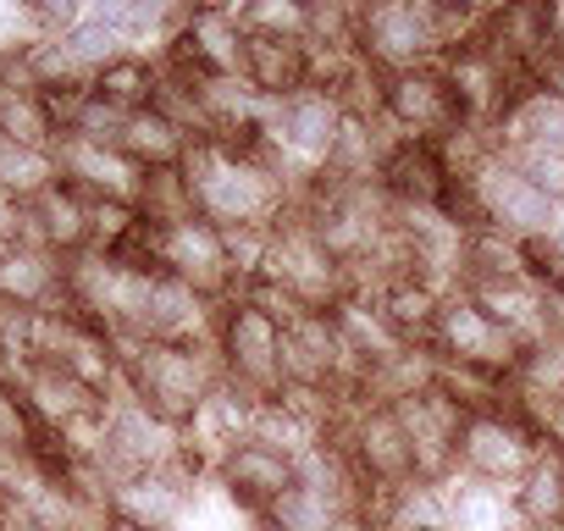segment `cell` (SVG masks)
Segmentation results:
<instances>
[{
	"label": "cell",
	"instance_id": "2e32d148",
	"mask_svg": "<svg viewBox=\"0 0 564 531\" xmlns=\"http://www.w3.org/2000/svg\"><path fill=\"white\" fill-rule=\"evenodd\" d=\"M366 300H371V311H377L404 344H432V327H437V311H443L448 294H437V289L421 283V278H393V283L371 289Z\"/></svg>",
	"mask_w": 564,
	"mask_h": 531
},
{
	"label": "cell",
	"instance_id": "4fadbf2b",
	"mask_svg": "<svg viewBox=\"0 0 564 531\" xmlns=\"http://www.w3.org/2000/svg\"><path fill=\"white\" fill-rule=\"evenodd\" d=\"M56 294H62V254L12 238L7 260H0V305L34 316V311H56Z\"/></svg>",
	"mask_w": 564,
	"mask_h": 531
},
{
	"label": "cell",
	"instance_id": "4316f807",
	"mask_svg": "<svg viewBox=\"0 0 564 531\" xmlns=\"http://www.w3.org/2000/svg\"><path fill=\"white\" fill-rule=\"evenodd\" d=\"M542 12H547V45L564 51V0H553V7H542Z\"/></svg>",
	"mask_w": 564,
	"mask_h": 531
},
{
	"label": "cell",
	"instance_id": "cb8c5ba5",
	"mask_svg": "<svg viewBox=\"0 0 564 531\" xmlns=\"http://www.w3.org/2000/svg\"><path fill=\"white\" fill-rule=\"evenodd\" d=\"M243 34L260 40H305L311 34V7L305 0H249V7H232Z\"/></svg>",
	"mask_w": 564,
	"mask_h": 531
},
{
	"label": "cell",
	"instance_id": "277c9868",
	"mask_svg": "<svg viewBox=\"0 0 564 531\" xmlns=\"http://www.w3.org/2000/svg\"><path fill=\"white\" fill-rule=\"evenodd\" d=\"M432 349H437V360L465 366V371H487L498 382H509L514 366H520V355H525V344L514 333H503L492 316H481L465 294H448L443 300L437 327H432Z\"/></svg>",
	"mask_w": 564,
	"mask_h": 531
},
{
	"label": "cell",
	"instance_id": "d6986e66",
	"mask_svg": "<svg viewBox=\"0 0 564 531\" xmlns=\"http://www.w3.org/2000/svg\"><path fill=\"white\" fill-rule=\"evenodd\" d=\"M133 166L155 172V166H177L183 150H188V133L177 122H166L161 111H133L128 128H122V144H117Z\"/></svg>",
	"mask_w": 564,
	"mask_h": 531
},
{
	"label": "cell",
	"instance_id": "44dd1931",
	"mask_svg": "<svg viewBox=\"0 0 564 531\" xmlns=\"http://www.w3.org/2000/svg\"><path fill=\"white\" fill-rule=\"evenodd\" d=\"M177 531H260V514H249L216 476H205L177 520Z\"/></svg>",
	"mask_w": 564,
	"mask_h": 531
},
{
	"label": "cell",
	"instance_id": "9c48e42d",
	"mask_svg": "<svg viewBox=\"0 0 564 531\" xmlns=\"http://www.w3.org/2000/svg\"><path fill=\"white\" fill-rule=\"evenodd\" d=\"M166 62L188 67L194 78H227V73H238V62H243V29H238L232 7H194Z\"/></svg>",
	"mask_w": 564,
	"mask_h": 531
},
{
	"label": "cell",
	"instance_id": "e0dca14e",
	"mask_svg": "<svg viewBox=\"0 0 564 531\" xmlns=\"http://www.w3.org/2000/svg\"><path fill=\"white\" fill-rule=\"evenodd\" d=\"M0 139L29 144V150H56L62 144L51 100L34 84H23L18 73H0Z\"/></svg>",
	"mask_w": 564,
	"mask_h": 531
},
{
	"label": "cell",
	"instance_id": "30bf717a",
	"mask_svg": "<svg viewBox=\"0 0 564 531\" xmlns=\"http://www.w3.org/2000/svg\"><path fill=\"white\" fill-rule=\"evenodd\" d=\"M56 172H62V183L78 188L84 199H117V205H133L139 177H144V166H133L122 150L84 144V139H62V144H56Z\"/></svg>",
	"mask_w": 564,
	"mask_h": 531
},
{
	"label": "cell",
	"instance_id": "3957f363",
	"mask_svg": "<svg viewBox=\"0 0 564 531\" xmlns=\"http://www.w3.org/2000/svg\"><path fill=\"white\" fill-rule=\"evenodd\" d=\"M536 443H542V432L525 426L509 410L470 415L465 432H459V476L481 481V487H498V492H514L525 481V470L536 465Z\"/></svg>",
	"mask_w": 564,
	"mask_h": 531
},
{
	"label": "cell",
	"instance_id": "5bb4252c",
	"mask_svg": "<svg viewBox=\"0 0 564 531\" xmlns=\"http://www.w3.org/2000/svg\"><path fill=\"white\" fill-rule=\"evenodd\" d=\"M437 388V349L432 344H404L399 355H388L382 366H371L355 388L360 404H377V410H399L421 393Z\"/></svg>",
	"mask_w": 564,
	"mask_h": 531
},
{
	"label": "cell",
	"instance_id": "ac0fdd59",
	"mask_svg": "<svg viewBox=\"0 0 564 531\" xmlns=\"http://www.w3.org/2000/svg\"><path fill=\"white\" fill-rule=\"evenodd\" d=\"M514 509L525 525H564V454L547 437L536 443V465L514 487Z\"/></svg>",
	"mask_w": 564,
	"mask_h": 531
},
{
	"label": "cell",
	"instance_id": "6da1fadb",
	"mask_svg": "<svg viewBox=\"0 0 564 531\" xmlns=\"http://www.w3.org/2000/svg\"><path fill=\"white\" fill-rule=\"evenodd\" d=\"M177 172L194 188V210L210 227H271L289 210V188H282L260 161L243 150H227L216 139H188Z\"/></svg>",
	"mask_w": 564,
	"mask_h": 531
},
{
	"label": "cell",
	"instance_id": "d4e9b609",
	"mask_svg": "<svg viewBox=\"0 0 564 531\" xmlns=\"http://www.w3.org/2000/svg\"><path fill=\"white\" fill-rule=\"evenodd\" d=\"M243 443H260V448H271V454H289V459H300L316 437L289 415V410H282L276 399H265V404H254L249 410V437Z\"/></svg>",
	"mask_w": 564,
	"mask_h": 531
},
{
	"label": "cell",
	"instance_id": "8fae6325",
	"mask_svg": "<svg viewBox=\"0 0 564 531\" xmlns=\"http://www.w3.org/2000/svg\"><path fill=\"white\" fill-rule=\"evenodd\" d=\"M249 514H265L282 492L294 487V459L289 454H271L260 443H238L232 454H221V465L210 470Z\"/></svg>",
	"mask_w": 564,
	"mask_h": 531
},
{
	"label": "cell",
	"instance_id": "7a4b0ae2",
	"mask_svg": "<svg viewBox=\"0 0 564 531\" xmlns=\"http://www.w3.org/2000/svg\"><path fill=\"white\" fill-rule=\"evenodd\" d=\"M111 344H117V366H122L133 399L150 415H161L166 426H177V432L221 388V355H216V344H205V349H183V344H122V338H111Z\"/></svg>",
	"mask_w": 564,
	"mask_h": 531
},
{
	"label": "cell",
	"instance_id": "7402d4cb",
	"mask_svg": "<svg viewBox=\"0 0 564 531\" xmlns=\"http://www.w3.org/2000/svg\"><path fill=\"white\" fill-rule=\"evenodd\" d=\"M56 183H62L56 150H29V144H7V139H0V188H7L18 205L40 199Z\"/></svg>",
	"mask_w": 564,
	"mask_h": 531
},
{
	"label": "cell",
	"instance_id": "8992f818",
	"mask_svg": "<svg viewBox=\"0 0 564 531\" xmlns=\"http://www.w3.org/2000/svg\"><path fill=\"white\" fill-rule=\"evenodd\" d=\"M470 199H476V210H481V227H498V232H509V238H542L547 227H553V216H558V205L536 188V183H525L503 155H492L476 177H470Z\"/></svg>",
	"mask_w": 564,
	"mask_h": 531
},
{
	"label": "cell",
	"instance_id": "ffe728a7",
	"mask_svg": "<svg viewBox=\"0 0 564 531\" xmlns=\"http://www.w3.org/2000/svg\"><path fill=\"white\" fill-rule=\"evenodd\" d=\"M133 210L144 227H177V221H194V188L177 166H155L139 177V194H133Z\"/></svg>",
	"mask_w": 564,
	"mask_h": 531
},
{
	"label": "cell",
	"instance_id": "83f0119b",
	"mask_svg": "<svg viewBox=\"0 0 564 531\" xmlns=\"http://www.w3.org/2000/svg\"><path fill=\"white\" fill-rule=\"evenodd\" d=\"M547 243H553V254H558V266H564V205H558V216H553V227H547Z\"/></svg>",
	"mask_w": 564,
	"mask_h": 531
},
{
	"label": "cell",
	"instance_id": "484cf974",
	"mask_svg": "<svg viewBox=\"0 0 564 531\" xmlns=\"http://www.w3.org/2000/svg\"><path fill=\"white\" fill-rule=\"evenodd\" d=\"M260 520H265V525H276V531H333V520H338V514H333V503H327V498H316L311 487H300V481H294L289 492H282V498L260 514Z\"/></svg>",
	"mask_w": 564,
	"mask_h": 531
},
{
	"label": "cell",
	"instance_id": "5b68a950",
	"mask_svg": "<svg viewBox=\"0 0 564 531\" xmlns=\"http://www.w3.org/2000/svg\"><path fill=\"white\" fill-rule=\"evenodd\" d=\"M360 56L377 73H410L437 62L432 0H382L360 12Z\"/></svg>",
	"mask_w": 564,
	"mask_h": 531
},
{
	"label": "cell",
	"instance_id": "9a60e30c",
	"mask_svg": "<svg viewBox=\"0 0 564 531\" xmlns=\"http://www.w3.org/2000/svg\"><path fill=\"white\" fill-rule=\"evenodd\" d=\"M18 399H23L29 415H40L51 432L67 426V421H78V415H95V410H100V393L84 388L78 377H67L62 366H23Z\"/></svg>",
	"mask_w": 564,
	"mask_h": 531
},
{
	"label": "cell",
	"instance_id": "7c38bea8",
	"mask_svg": "<svg viewBox=\"0 0 564 531\" xmlns=\"http://www.w3.org/2000/svg\"><path fill=\"white\" fill-rule=\"evenodd\" d=\"M238 78H243L260 100L305 95V89H311V45H305V40H260V34H243Z\"/></svg>",
	"mask_w": 564,
	"mask_h": 531
},
{
	"label": "cell",
	"instance_id": "52a82bcc",
	"mask_svg": "<svg viewBox=\"0 0 564 531\" xmlns=\"http://www.w3.org/2000/svg\"><path fill=\"white\" fill-rule=\"evenodd\" d=\"M393 415H399V426H404V437H410L415 481H432V487H437V481L459 476V432H465L470 415H465L443 388H432V393L399 404Z\"/></svg>",
	"mask_w": 564,
	"mask_h": 531
},
{
	"label": "cell",
	"instance_id": "603a6c76",
	"mask_svg": "<svg viewBox=\"0 0 564 531\" xmlns=\"http://www.w3.org/2000/svg\"><path fill=\"white\" fill-rule=\"evenodd\" d=\"M100 100H111L117 111H150V100H155V62H139V56H117V62H106L100 73H95V84H89Z\"/></svg>",
	"mask_w": 564,
	"mask_h": 531
},
{
	"label": "cell",
	"instance_id": "ba28073f",
	"mask_svg": "<svg viewBox=\"0 0 564 531\" xmlns=\"http://www.w3.org/2000/svg\"><path fill=\"white\" fill-rule=\"evenodd\" d=\"M382 117L410 144H437L448 128H459V106H454L437 62L432 67H410V73H388V84H382Z\"/></svg>",
	"mask_w": 564,
	"mask_h": 531
}]
</instances>
